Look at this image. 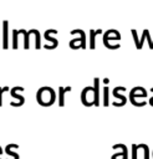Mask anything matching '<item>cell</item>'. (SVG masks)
<instances>
[{"instance_id": "6da1fadb", "label": "cell", "mask_w": 153, "mask_h": 159, "mask_svg": "<svg viewBox=\"0 0 153 159\" xmlns=\"http://www.w3.org/2000/svg\"><path fill=\"white\" fill-rule=\"evenodd\" d=\"M36 101L40 106L44 107H49L51 104L55 103L56 101V92L53 88L49 87V86H44L40 87L36 92Z\"/></svg>"}, {"instance_id": "7a4b0ae2", "label": "cell", "mask_w": 153, "mask_h": 159, "mask_svg": "<svg viewBox=\"0 0 153 159\" xmlns=\"http://www.w3.org/2000/svg\"><path fill=\"white\" fill-rule=\"evenodd\" d=\"M81 102L86 107H91L95 104V89L93 86H87L81 92Z\"/></svg>"}, {"instance_id": "3957f363", "label": "cell", "mask_w": 153, "mask_h": 159, "mask_svg": "<svg viewBox=\"0 0 153 159\" xmlns=\"http://www.w3.org/2000/svg\"><path fill=\"white\" fill-rule=\"evenodd\" d=\"M76 34H80V39L71 40L70 41V47L73 48V50H77L80 47L86 48V34H85V31L81 30V29H76V30L71 31V35H76Z\"/></svg>"}, {"instance_id": "277c9868", "label": "cell", "mask_w": 153, "mask_h": 159, "mask_svg": "<svg viewBox=\"0 0 153 159\" xmlns=\"http://www.w3.org/2000/svg\"><path fill=\"white\" fill-rule=\"evenodd\" d=\"M22 91H24V87H21V86H15V87H12V88L10 89L11 97L17 99V102H11V103H10L12 107H20V106H22V104L25 103L24 96L19 94V92H22Z\"/></svg>"}, {"instance_id": "5b68a950", "label": "cell", "mask_w": 153, "mask_h": 159, "mask_svg": "<svg viewBox=\"0 0 153 159\" xmlns=\"http://www.w3.org/2000/svg\"><path fill=\"white\" fill-rule=\"evenodd\" d=\"M109 40H116V41L121 40V34H119L117 30H114V29L107 30V31L103 34V45H104L107 48H109Z\"/></svg>"}, {"instance_id": "8992f818", "label": "cell", "mask_w": 153, "mask_h": 159, "mask_svg": "<svg viewBox=\"0 0 153 159\" xmlns=\"http://www.w3.org/2000/svg\"><path fill=\"white\" fill-rule=\"evenodd\" d=\"M121 91H126V87H123V86H117V87H114V88L112 89V94H113L116 98L121 99V102H113V106H114V107H122V106H124L126 102H127V98H126L124 96L119 94Z\"/></svg>"}, {"instance_id": "52a82bcc", "label": "cell", "mask_w": 153, "mask_h": 159, "mask_svg": "<svg viewBox=\"0 0 153 159\" xmlns=\"http://www.w3.org/2000/svg\"><path fill=\"white\" fill-rule=\"evenodd\" d=\"M51 34H57V30H55V29H50V30H46V31H45V34H44L45 39L52 42V46H50V45H46V43L44 45V47H45V48H47V50H52V48H56V47H57V45H58V41H57L56 39L51 37Z\"/></svg>"}, {"instance_id": "ba28073f", "label": "cell", "mask_w": 153, "mask_h": 159, "mask_svg": "<svg viewBox=\"0 0 153 159\" xmlns=\"http://www.w3.org/2000/svg\"><path fill=\"white\" fill-rule=\"evenodd\" d=\"M112 148H113V149L121 148L122 152L113 154V155L111 157V159H128V150H127V147H126L124 144H114Z\"/></svg>"}, {"instance_id": "9c48e42d", "label": "cell", "mask_w": 153, "mask_h": 159, "mask_svg": "<svg viewBox=\"0 0 153 159\" xmlns=\"http://www.w3.org/2000/svg\"><path fill=\"white\" fill-rule=\"evenodd\" d=\"M9 21L4 20L2 21V47L7 48L9 47Z\"/></svg>"}, {"instance_id": "30bf717a", "label": "cell", "mask_w": 153, "mask_h": 159, "mask_svg": "<svg viewBox=\"0 0 153 159\" xmlns=\"http://www.w3.org/2000/svg\"><path fill=\"white\" fill-rule=\"evenodd\" d=\"M71 91V86H67L66 88L60 86L58 87V106L60 107H63L65 106V93L66 92H70Z\"/></svg>"}, {"instance_id": "8fae6325", "label": "cell", "mask_w": 153, "mask_h": 159, "mask_svg": "<svg viewBox=\"0 0 153 159\" xmlns=\"http://www.w3.org/2000/svg\"><path fill=\"white\" fill-rule=\"evenodd\" d=\"M93 89H95V106H100V78H93Z\"/></svg>"}, {"instance_id": "7c38bea8", "label": "cell", "mask_w": 153, "mask_h": 159, "mask_svg": "<svg viewBox=\"0 0 153 159\" xmlns=\"http://www.w3.org/2000/svg\"><path fill=\"white\" fill-rule=\"evenodd\" d=\"M98 34H102V30L98 29V30H90V48H95L96 47V36Z\"/></svg>"}, {"instance_id": "4fadbf2b", "label": "cell", "mask_w": 153, "mask_h": 159, "mask_svg": "<svg viewBox=\"0 0 153 159\" xmlns=\"http://www.w3.org/2000/svg\"><path fill=\"white\" fill-rule=\"evenodd\" d=\"M20 32L24 35V47L27 50V48L30 47V39H29V37H30V35L32 34V29H31L30 31H26V30L21 29V30H20Z\"/></svg>"}, {"instance_id": "5bb4252c", "label": "cell", "mask_w": 153, "mask_h": 159, "mask_svg": "<svg viewBox=\"0 0 153 159\" xmlns=\"http://www.w3.org/2000/svg\"><path fill=\"white\" fill-rule=\"evenodd\" d=\"M12 148H19V145H17V144H7V145H6V148H5L6 154H7V155H11L14 159H19V158H20V157H19V154H17V153H15V152H12V150H11Z\"/></svg>"}, {"instance_id": "9a60e30c", "label": "cell", "mask_w": 153, "mask_h": 159, "mask_svg": "<svg viewBox=\"0 0 153 159\" xmlns=\"http://www.w3.org/2000/svg\"><path fill=\"white\" fill-rule=\"evenodd\" d=\"M108 97H109V88H108L107 86H104V87H103V106H104V107H107V106L109 104Z\"/></svg>"}, {"instance_id": "2e32d148", "label": "cell", "mask_w": 153, "mask_h": 159, "mask_svg": "<svg viewBox=\"0 0 153 159\" xmlns=\"http://www.w3.org/2000/svg\"><path fill=\"white\" fill-rule=\"evenodd\" d=\"M138 145V149H143L144 152V159H149V148L147 144L144 143H141V144H137Z\"/></svg>"}, {"instance_id": "e0dca14e", "label": "cell", "mask_w": 153, "mask_h": 159, "mask_svg": "<svg viewBox=\"0 0 153 159\" xmlns=\"http://www.w3.org/2000/svg\"><path fill=\"white\" fill-rule=\"evenodd\" d=\"M131 34H132V36H133V39H134L136 47H137L138 50H141L142 47H141V43H139V39H138V36H137V31H136L134 29H132V30H131Z\"/></svg>"}, {"instance_id": "ac0fdd59", "label": "cell", "mask_w": 153, "mask_h": 159, "mask_svg": "<svg viewBox=\"0 0 153 159\" xmlns=\"http://www.w3.org/2000/svg\"><path fill=\"white\" fill-rule=\"evenodd\" d=\"M143 34H144L146 39L148 40L149 48H151V50H153V40H152V39H151V36H149V30H148V29H144V30H143Z\"/></svg>"}, {"instance_id": "d6986e66", "label": "cell", "mask_w": 153, "mask_h": 159, "mask_svg": "<svg viewBox=\"0 0 153 159\" xmlns=\"http://www.w3.org/2000/svg\"><path fill=\"white\" fill-rule=\"evenodd\" d=\"M17 35H19V30H14L12 31V48H17Z\"/></svg>"}, {"instance_id": "ffe728a7", "label": "cell", "mask_w": 153, "mask_h": 159, "mask_svg": "<svg viewBox=\"0 0 153 159\" xmlns=\"http://www.w3.org/2000/svg\"><path fill=\"white\" fill-rule=\"evenodd\" d=\"M129 101H131V103L133 104V106H136V107H142V106H144L147 102H137L136 101V98H133V97H131L129 96Z\"/></svg>"}, {"instance_id": "44dd1931", "label": "cell", "mask_w": 153, "mask_h": 159, "mask_svg": "<svg viewBox=\"0 0 153 159\" xmlns=\"http://www.w3.org/2000/svg\"><path fill=\"white\" fill-rule=\"evenodd\" d=\"M137 150H138V145L132 144V159H137Z\"/></svg>"}, {"instance_id": "7402d4cb", "label": "cell", "mask_w": 153, "mask_h": 159, "mask_svg": "<svg viewBox=\"0 0 153 159\" xmlns=\"http://www.w3.org/2000/svg\"><path fill=\"white\" fill-rule=\"evenodd\" d=\"M6 91H9V87H7V86H5V87H0V107H1V104H2L1 94H2V92H6Z\"/></svg>"}, {"instance_id": "603a6c76", "label": "cell", "mask_w": 153, "mask_h": 159, "mask_svg": "<svg viewBox=\"0 0 153 159\" xmlns=\"http://www.w3.org/2000/svg\"><path fill=\"white\" fill-rule=\"evenodd\" d=\"M108 82H109V80H108V78H104V80H103V83H104V84H107Z\"/></svg>"}, {"instance_id": "cb8c5ba5", "label": "cell", "mask_w": 153, "mask_h": 159, "mask_svg": "<svg viewBox=\"0 0 153 159\" xmlns=\"http://www.w3.org/2000/svg\"><path fill=\"white\" fill-rule=\"evenodd\" d=\"M151 91H152V92H153V87H152V88H151Z\"/></svg>"}, {"instance_id": "d4e9b609", "label": "cell", "mask_w": 153, "mask_h": 159, "mask_svg": "<svg viewBox=\"0 0 153 159\" xmlns=\"http://www.w3.org/2000/svg\"><path fill=\"white\" fill-rule=\"evenodd\" d=\"M152 157H153V152H152Z\"/></svg>"}]
</instances>
